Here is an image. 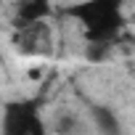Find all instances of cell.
<instances>
[{
	"instance_id": "cell-1",
	"label": "cell",
	"mask_w": 135,
	"mask_h": 135,
	"mask_svg": "<svg viewBox=\"0 0 135 135\" xmlns=\"http://www.w3.org/2000/svg\"><path fill=\"white\" fill-rule=\"evenodd\" d=\"M122 3L124 0H82L66 8V13L74 16L85 27L88 42L109 45L122 29H124V16H122Z\"/></svg>"
},
{
	"instance_id": "cell-2",
	"label": "cell",
	"mask_w": 135,
	"mask_h": 135,
	"mask_svg": "<svg viewBox=\"0 0 135 135\" xmlns=\"http://www.w3.org/2000/svg\"><path fill=\"white\" fill-rule=\"evenodd\" d=\"M3 135H48L40 103L35 98H13L3 109Z\"/></svg>"
},
{
	"instance_id": "cell-3",
	"label": "cell",
	"mask_w": 135,
	"mask_h": 135,
	"mask_svg": "<svg viewBox=\"0 0 135 135\" xmlns=\"http://www.w3.org/2000/svg\"><path fill=\"white\" fill-rule=\"evenodd\" d=\"M13 48L21 56H50V50H53L50 29L45 27V21L16 27V32H13Z\"/></svg>"
},
{
	"instance_id": "cell-4",
	"label": "cell",
	"mask_w": 135,
	"mask_h": 135,
	"mask_svg": "<svg viewBox=\"0 0 135 135\" xmlns=\"http://www.w3.org/2000/svg\"><path fill=\"white\" fill-rule=\"evenodd\" d=\"M50 13H53L50 0H21L19 8H16V19H13V24H16V27L37 24V21H45Z\"/></svg>"
},
{
	"instance_id": "cell-5",
	"label": "cell",
	"mask_w": 135,
	"mask_h": 135,
	"mask_svg": "<svg viewBox=\"0 0 135 135\" xmlns=\"http://www.w3.org/2000/svg\"><path fill=\"white\" fill-rule=\"evenodd\" d=\"M93 119L101 135H122V122L117 119V114L106 106H93Z\"/></svg>"
},
{
	"instance_id": "cell-6",
	"label": "cell",
	"mask_w": 135,
	"mask_h": 135,
	"mask_svg": "<svg viewBox=\"0 0 135 135\" xmlns=\"http://www.w3.org/2000/svg\"><path fill=\"white\" fill-rule=\"evenodd\" d=\"M72 127H74V119H72V117H64V122L58 124V132H69Z\"/></svg>"
},
{
	"instance_id": "cell-7",
	"label": "cell",
	"mask_w": 135,
	"mask_h": 135,
	"mask_svg": "<svg viewBox=\"0 0 135 135\" xmlns=\"http://www.w3.org/2000/svg\"><path fill=\"white\" fill-rule=\"evenodd\" d=\"M19 3H21V0H19Z\"/></svg>"
}]
</instances>
